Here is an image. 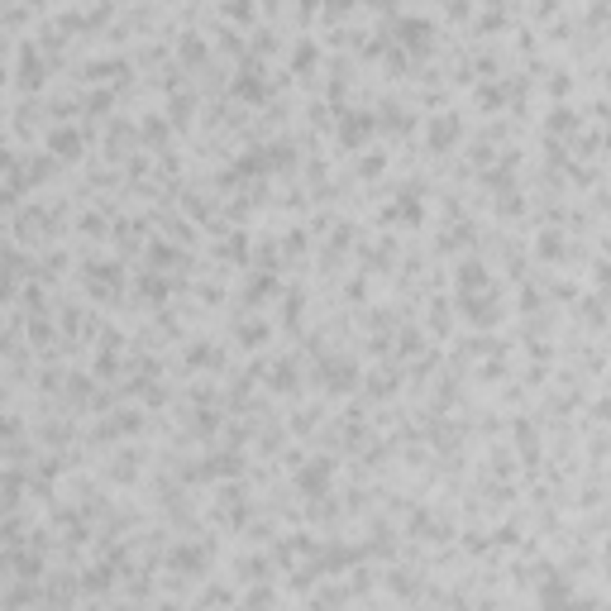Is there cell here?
<instances>
[{
	"label": "cell",
	"mask_w": 611,
	"mask_h": 611,
	"mask_svg": "<svg viewBox=\"0 0 611 611\" xmlns=\"http://www.w3.org/2000/svg\"><path fill=\"white\" fill-rule=\"evenodd\" d=\"M449 139H454V119H435V124H430V143H435V148H444Z\"/></svg>",
	"instance_id": "cell-5"
},
{
	"label": "cell",
	"mask_w": 611,
	"mask_h": 611,
	"mask_svg": "<svg viewBox=\"0 0 611 611\" xmlns=\"http://www.w3.org/2000/svg\"><path fill=\"white\" fill-rule=\"evenodd\" d=\"M368 129H373V119H368V115H354L349 124H339V139H344V143H358Z\"/></svg>",
	"instance_id": "cell-3"
},
{
	"label": "cell",
	"mask_w": 611,
	"mask_h": 611,
	"mask_svg": "<svg viewBox=\"0 0 611 611\" xmlns=\"http://www.w3.org/2000/svg\"><path fill=\"white\" fill-rule=\"evenodd\" d=\"M402 34H406L411 48H425V43H430V24H420V19H406V24H402Z\"/></svg>",
	"instance_id": "cell-4"
},
{
	"label": "cell",
	"mask_w": 611,
	"mask_h": 611,
	"mask_svg": "<svg viewBox=\"0 0 611 611\" xmlns=\"http://www.w3.org/2000/svg\"><path fill=\"white\" fill-rule=\"evenodd\" d=\"M330 478H334V463H330V459H315L310 468H301V478H297V483H301L306 497H325Z\"/></svg>",
	"instance_id": "cell-1"
},
{
	"label": "cell",
	"mask_w": 611,
	"mask_h": 611,
	"mask_svg": "<svg viewBox=\"0 0 611 611\" xmlns=\"http://www.w3.org/2000/svg\"><path fill=\"white\" fill-rule=\"evenodd\" d=\"M53 148H62V153H72V148H82V139H77V134H53Z\"/></svg>",
	"instance_id": "cell-7"
},
{
	"label": "cell",
	"mask_w": 611,
	"mask_h": 611,
	"mask_svg": "<svg viewBox=\"0 0 611 611\" xmlns=\"http://www.w3.org/2000/svg\"><path fill=\"white\" fill-rule=\"evenodd\" d=\"M354 378H358V368L354 363H325V387H334V392H344V387H354Z\"/></svg>",
	"instance_id": "cell-2"
},
{
	"label": "cell",
	"mask_w": 611,
	"mask_h": 611,
	"mask_svg": "<svg viewBox=\"0 0 611 611\" xmlns=\"http://www.w3.org/2000/svg\"><path fill=\"white\" fill-rule=\"evenodd\" d=\"M172 564H177V568H192V573H196V568L205 564V554H201V549H177V554H172Z\"/></svg>",
	"instance_id": "cell-6"
}]
</instances>
